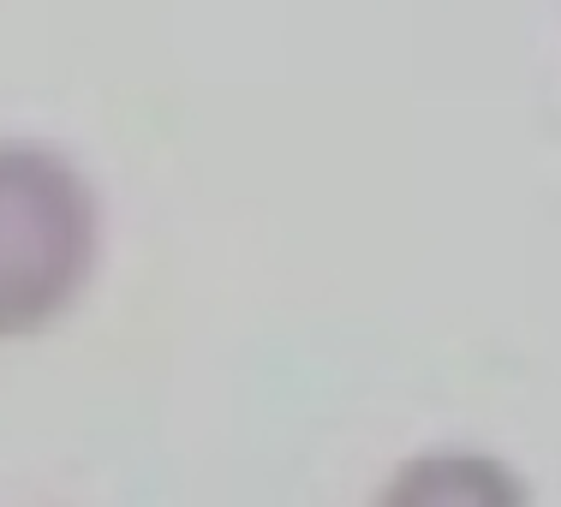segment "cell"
<instances>
[{"label":"cell","mask_w":561,"mask_h":507,"mask_svg":"<svg viewBox=\"0 0 561 507\" xmlns=\"http://www.w3.org/2000/svg\"><path fill=\"white\" fill-rule=\"evenodd\" d=\"M102 263L90 173L55 143L0 138V346L55 329Z\"/></svg>","instance_id":"obj_1"}]
</instances>
